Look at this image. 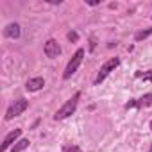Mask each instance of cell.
Returning a JSON list of instances; mask_svg holds the SVG:
<instances>
[{
    "instance_id": "1",
    "label": "cell",
    "mask_w": 152,
    "mask_h": 152,
    "mask_svg": "<svg viewBox=\"0 0 152 152\" xmlns=\"http://www.w3.org/2000/svg\"><path fill=\"white\" fill-rule=\"evenodd\" d=\"M79 100H81V91H75L57 111H56V115H54V120L56 122H59V120H64V118H68V116H72L75 111H77V106H79Z\"/></svg>"
},
{
    "instance_id": "2",
    "label": "cell",
    "mask_w": 152,
    "mask_h": 152,
    "mask_svg": "<svg viewBox=\"0 0 152 152\" xmlns=\"http://www.w3.org/2000/svg\"><path fill=\"white\" fill-rule=\"evenodd\" d=\"M120 66V57H109L102 66H100V70H99V73H97V77H95V81H93V84L95 86H99L100 83H104L106 79H107V75L111 73V72H115V68H118Z\"/></svg>"
},
{
    "instance_id": "3",
    "label": "cell",
    "mask_w": 152,
    "mask_h": 152,
    "mask_svg": "<svg viewBox=\"0 0 152 152\" xmlns=\"http://www.w3.org/2000/svg\"><path fill=\"white\" fill-rule=\"evenodd\" d=\"M84 54H86V50H84V48H79L77 52L72 56V59L68 61V64H66V68H64V73H63V79H64V81H68L72 75L79 70V66H81V63H83V59H84Z\"/></svg>"
},
{
    "instance_id": "4",
    "label": "cell",
    "mask_w": 152,
    "mask_h": 152,
    "mask_svg": "<svg viewBox=\"0 0 152 152\" xmlns=\"http://www.w3.org/2000/svg\"><path fill=\"white\" fill-rule=\"evenodd\" d=\"M27 107H29V100H25V99H16V100L11 102V106L7 107V111H6V120L9 122V120L20 116Z\"/></svg>"
},
{
    "instance_id": "5",
    "label": "cell",
    "mask_w": 152,
    "mask_h": 152,
    "mask_svg": "<svg viewBox=\"0 0 152 152\" xmlns=\"http://www.w3.org/2000/svg\"><path fill=\"white\" fill-rule=\"evenodd\" d=\"M152 106V93H145L140 99H131L129 102H125V109H143V107H150Z\"/></svg>"
},
{
    "instance_id": "6",
    "label": "cell",
    "mask_w": 152,
    "mask_h": 152,
    "mask_svg": "<svg viewBox=\"0 0 152 152\" xmlns=\"http://www.w3.org/2000/svg\"><path fill=\"white\" fill-rule=\"evenodd\" d=\"M20 136H22V129H13L11 132H7L6 138H4V141H2V145H0V152H6L7 148H11L20 140Z\"/></svg>"
},
{
    "instance_id": "7",
    "label": "cell",
    "mask_w": 152,
    "mask_h": 152,
    "mask_svg": "<svg viewBox=\"0 0 152 152\" xmlns=\"http://www.w3.org/2000/svg\"><path fill=\"white\" fill-rule=\"evenodd\" d=\"M43 52H45V56L48 57V59H56V57H59L61 56V47H59V43L56 41V39H47L45 41V47H43Z\"/></svg>"
},
{
    "instance_id": "8",
    "label": "cell",
    "mask_w": 152,
    "mask_h": 152,
    "mask_svg": "<svg viewBox=\"0 0 152 152\" xmlns=\"http://www.w3.org/2000/svg\"><path fill=\"white\" fill-rule=\"evenodd\" d=\"M20 34H22V29H20V25H18L16 22L7 23V25H6V29H4V36H6V38H9V39H18V38H20Z\"/></svg>"
},
{
    "instance_id": "9",
    "label": "cell",
    "mask_w": 152,
    "mask_h": 152,
    "mask_svg": "<svg viewBox=\"0 0 152 152\" xmlns=\"http://www.w3.org/2000/svg\"><path fill=\"white\" fill-rule=\"evenodd\" d=\"M43 86H45V79L43 77H31L25 83V90L27 91H39Z\"/></svg>"
},
{
    "instance_id": "10",
    "label": "cell",
    "mask_w": 152,
    "mask_h": 152,
    "mask_svg": "<svg viewBox=\"0 0 152 152\" xmlns=\"http://www.w3.org/2000/svg\"><path fill=\"white\" fill-rule=\"evenodd\" d=\"M29 145H31L29 138H20V140L11 147V152H23L25 148H29Z\"/></svg>"
},
{
    "instance_id": "11",
    "label": "cell",
    "mask_w": 152,
    "mask_h": 152,
    "mask_svg": "<svg viewBox=\"0 0 152 152\" xmlns=\"http://www.w3.org/2000/svg\"><path fill=\"white\" fill-rule=\"evenodd\" d=\"M134 79H143V81L152 83V70H147V72L138 70V72H134Z\"/></svg>"
},
{
    "instance_id": "12",
    "label": "cell",
    "mask_w": 152,
    "mask_h": 152,
    "mask_svg": "<svg viewBox=\"0 0 152 152\" xmlns=\"http://www.w3.org/2000/svg\"><path fill=\"white\" fill-rule=\"evenodd\" d=\"M148 36H152V27H148V29H145V31H138V32L134 34V41H141V39H145V38H148Z\"/></svg>"
},
{
    "instance_id": "13",
    "label": "cell",
    "mask_w": 152,
    "mask_h": 152,
    "mask_svg": "<svg viewBox=\"0 0 152 152\" xmlns=\"http://www.w3.org/2000/svg\"><path fill=\"white\" fill-rule=\"evenodd\" d=\"M63 152H83V148L79 145H64Z\"/></svg>"
},
{
    "instance_id": "14",
    "label": "cell",
    "mask_w": 152,
    "mask_h": 152,
    "mask_svg": "<svg viewBox=\"0 0 152 152\" xmlns=\"http://www.w3.org/2000/svg\"><path fill=\"white\" fill-rule=\"evenodd\" d=\"M66 38H68V39H70L72 43H77V41H79V34L75 32V31H70V32L66 34Z\"/></svg>"
},
{
    "instance_id": "15",
    "label": "cell",
    "mask_w": 152,
    "mask_h": 152,
    "mask_svg": "<svg viewBox=\"0 0 152 152\" xmlns=\"http://www.w3.org/2000/svg\"><path fill=\"white\" fill-rule=\"evenodd\" d=\"M86 4H88V6H99L100 0H86Z\"/></svg>"
},
{
    "instance_id": "16",
    "label": "cell",
    "mask_w": 152,
    "mask_h": 152,
    "mask_svg": "<svg viewBox=\"0 0 152 152\" xmlns=\"http://www.w3.org/2000/svg\"><path fill=\"white\" fill-rule=\"evenodd\" d=\"M148 127H150V131H152V120H150V122H148Z\"/></svg>"
},
{
    "instance_id": "17",
    "label": "cell",
    "mask_w": 152,
    "mask_h": 152,
    "mask_svg": "<svg viewBox=\"0 0 152 152\" xmlns=\"http://www.w3.org/2000/svg\"><path fill=\"white\" fill-rule=\"evenodd\" d=\"M147 152H152V145H150V148H148V150H147Z\"/></svg>"
},
{
    "instance_id": "18",
    "label": "cell",
    "mask_w": 152,
    "mask_h": 152,
    "mask_svg": "<svg viewBox=\"0 0 152 152\" xmlns=\"http://www.w3.org/2000/svg\"><path fill=\"white\" fill-rule=\"evenodd\" d=\"M150 18H152V15H150Z\"/></svg>"
}]
</instances>
